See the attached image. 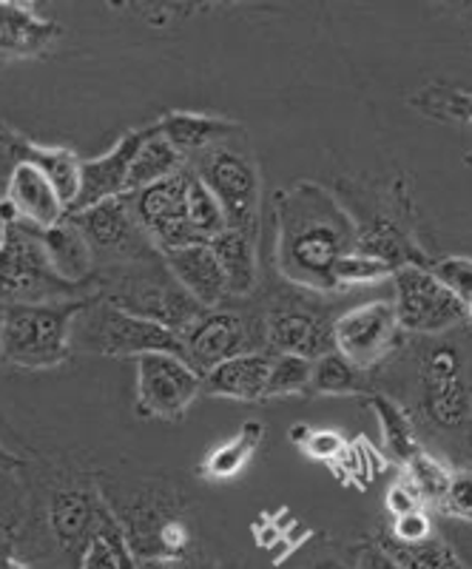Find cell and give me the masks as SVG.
Instances as JSON below:
<instances>
[{
	"label": "cell",
	"instance_id": "1",
	"mask_svg": "<svg viewBox=\"0 0 472 569\" xmlns=\"http://www.w3.org/2000/svg\"><path fill=\"white\" fill-rule=\"evenodd\" d=\"M277 271L293 288L342 293L339 259L356 251V220L330 188L302 180L273 197Z\"/></svg>",
	"mask_w": 472,
	"mask_h": 569
},
{
	"label": "cell",
	"instance_id": "2",
	"mask_svg": "<svg viewBox=\"0 0 472 569\" xmlns=\"http://www.w3.org/2000/svg\"><path fill=\"white\" fill-rule=\"evenodd\" d=\"M100 496L123 530L129 550L137 561L149 558H191L194 527L188 518L182 492L165 481H140V485H103Z\"/></svg>",
	"mask_w": 472,
	"mask_h": 569
},
{
	"label": "cell",
	"instance_id": "3",
	"mask_svg": "<svg viewBox=\"0 0 472 569\" xmlns=\"http://www.w3.org/2000/svg\"><path fill=\"white\" fill-rule=\"evenodd\" d=\"M413 416L415 427L433 436L464 439L472 436V368L461 345L441 339L424 342L413 362Z\"/></svg>",
	"mask_w": 472,
	"mask_h": 569
},
{
	"label": "cell",
	"instance_id": "4",
	"mask_svg": "<svg viewBox=\"0 0 472 569\" xmlns=\"http://www.w3.org/2000/svg\"><path fill=\"white\" fill-rule=\"evenodd\" d=\"M98 297L109 299L117 308H123L134 317L151 319L162 328L174 330L177 337H182L205 311L171 277V271L162 262V253L131 262V266L98 271Z\"/></svg>",
	"mask_w": 472,
	"mask_h": 569
},
{
	"label": "cell",
	"instance_id": "5",
	"mask_svg": "<svg viewBox=\"0 0 472 569\" xmlns=\"http://www.w3.org/2000/svg\"><path fill=\"white\" fill-rule=\"evenodd\" d=\"M373 206L362 208L356 220V251L388 262L393 271L401 268H433L435 259L424 251L415 233V208L410 186L399 177L384 186H370Z\"/></svg>",
	"mask_w": 472,
	"mask_h": 569
},
{
	"label": "cell",
	"instance_id": "6",
	"mask_svg": "<svg viewBox=\"0 0 472 569\" xmlns=\"http://www.w3.org/2000/svg\"><path fill=\"white\" fill-rule=\"evenodd\" d=\"M98 297V284H72L46 257L40 231L7 222L0 240V299L7 305H52Z\"/></svg>",
	"mask_w": 472,
	"mask_h": 569
},
{
	"label": "cell",
	"instance_id": "7",
	"mask_svg": "<svg viewBox=\"0 0 472 569\" xmlns=\"http://www.w3.org/2000/svg\"><path fill=\"white\" fill-rule=\"evenodd\" d=\"M72 350L114 356V359H129V356L140 359V356L149 353L182 356V339L174 330L162 328L151 319L134 317V313L117 308L109 299L94 297L86 302V308L74 319Z\"/></svg>",
	"mask_w": 472,
	"mask_h": 569
},
{
	"label": "cell",
	"instance_id": "8",
	"mask_svg": "<svg viewBox=\"0 0 472 569\" xmlns=\"http://www.w3.org/2000/svg\"><path fill=\"white\" fill-rule=\"evenodd\" d=\"M89 299L52 305H7L3 362L23 370L58 368L72 356V328Z\"/></svg>",
	"mask_w": 472,
	"mask_h": 569
},
{
	"label": "cell",
	"instance_id": "9",
	"mask_svg": "<svg viewBox=\"0 0 472 569\" xmlns=\"http://www.w3.org/2000/svg\"><path fill=\"white\" fill-rule=\"evenodd\" d=\"M237 140V137H233ZM233 140L220 142L185 162L220 202L231 231L259 240L262 222V177L253 154Z\"/></svg>",
	"mask_w": 472,
	"mask_h": 569
},
{
	"label": "cell",
	"instance_id": "10",
	"mask_svg": "<svg viewBox=\"0 0 472 569\" xmlns=\"http://www.w3.org/2000/svg\"><path fill=\"white\" fill-rule=\"evenodd\" d=\"M408 345L395 305L390 299L353 305L333 322V350L362 373L375 376Z\"/></svg>",
	"mask_w": 472,
	"mask_h": 569
},
{
	"label": "cell",
	"instance_id": "11",
	"mask_svg": "<svg viewBox=\"0 0 472 569\" xmlns=\"http://www.w3.org/2000/svg\"><path fill=\"white\" fill-rule=\"evenodd\" d=\"M333 313L319 299L277 297L262 311V342L271 356H302L319 359L333 350Z\"/></svg>",
	"mask_w": 472,
	"mask_h": 569
},
{
	"label": "cell",
	"instance_id": "12",
	"mask_svg": "<svg viewBox=\"0 0 472 569\" xmlns=\"http://www.w3.org/2000/svg\"><path fill=\"white\" fill-rule=\"evenodd\" d=\"M66 220L89 240L94 259H98V271L131 266V262L160 253L134 217L129 194L98 202V206L83 208V211H69Z\"/></svg>",
	"mask_w": 472,
	"mask_h": 569
},
{
	"label": "cell",
	"instance_id": "13",
	"mask_svg": "<svg viewBox=\"0 0 472 569\" xmlns=\"http://www.w3.org/2000/svg\"><path fill=\"white\" fill-rule=\"evenodd\" d=\"M395 313L404 333L439 337L466 322V305L446 291L430 268H401L393 273Z\"/></svg>",
	"mask_w": 472,
	"mask_h": 569
},
{
	"label": "cell",
	"instance_id": "14",
	"mask_svg": "<svg viewBox=\"0 0 472 569\" xmlns=\"http://www.w3.org/2000/svg\"><path fill=\"white\" fill-rule=\"evenodd\" d=\"M202 393V376L177 353L137 359V413L177 421Z\"/></svg>",
	"mask_w": 472,
	"mask_h": 569
},
{
	"label": "cell",
	"instance_id": "15",
	"mask_svg": "<svg viewBox=\"0 0 472 569\" xmlns=\"http://www.w3.org/2000/svg\"><path fill=\"white\" fill-rule=\"evenodd\" d=\"M185 191L188 166L180 174L169 177V180L154 182L143 191H131L129 194L134 217L140 220V226H143V231L149 233V240L154 242L160 253L191 246V242H202L194 228H191V220H188Z\"/></svg>",
	"mask_w": 472,
	"mask_h": 569
},
{
	"label": "cell",
	"instance_id": "16",
	"mask_svg": "<svg viewBox=\"0 0 472 569\" xmlns=\"http://www.w3.org/2000/svg\"><path fill=\"white\" fill-rule=\"evenodd\" d=\"M180 339L185 362L200 376H205L208 370H214L217 365L228 362L233 356L257 350L245 313L222 308V305L211 308V311H202V317Z\"/></svg>",
	"mask_w": 472,
	"mask_h": 569
},
{
	"label": "cell",
	"instance_id": "17",
	"mask_svg": "<svg viewBox=\"0 0 472 569\" xmlns=\"http://www.w3.org/2000/svg\"><path fill=\"white\" fill-rule=\"evenodd\" d=\"M106 505L100 496L98 485H60L58 490L49 492V505H46V525L52 532L54 543L63 556L78 558L83 556L86 543L94 536L103 516Z\"/></svg>",
	"mask_w": 472,
	"mask_h": 569
},
{
	"label": "cell",
	"instance_id": "18",
	"mask_svg": "<svg viewBox=\"0 0 472 569\" xmlns=\"http://www.w3.org/2000/svg\"><path fill=\"white\" fill-rule=\"evenodd\" d=\"M3 217L7 222H23L34 231H49L66 220L69 206L58 194V188L40 169L29 162H18L3 186Z\"/></svg>",
	"mask_w": 472,
	"mask_h": 569
},
{
	"label": "cell",
	"instance_id": "19",
	"mask_svg": "<svg viewBox=\"0 0 472 569\" xmlns=\"http://www.w3.org/2000/svg\"><path fill=\"white\" fill-rule=\"evenodd\" d=\"M145 134H149V126L125 131L106 154L83 160V169H80V194L69 211H83V208L98 206V202L123 197L129 191L131 162H134V154L140 149V142L145 140Z\"/></svg>",
	"mask_w": 472,
	"mask_h": 569
},
{
	"label": "cell",
	"instance_id": "20",
	"mask_svg": "<svg viewBox=\"0 0 472 569\" xmlns=\"http://www.w3.org/2000/svg\"><path fill=\"white\" fill-rule=\"evenodd\" d=\"M63 34L54 18H46L38 3L0 0V63L32 60L46 54Z\"/></svg>",
	"mask_w": 472,
	"mask_h": 569
},
{
	"label": "cell",
	"instance_id": "21",
	"mask_svg": "<svg viewBox=\"0 0 472 569\" xmlns=\"http://www.w3.org/2000/svg\"><path fill=\"white\" fill-rule=\"evenodd\" d=\"M162 262L171 271V277L182 284V291L194 299L200 308L211 311L220 308L228 299L225 273H222L217 253L211 242H191V246L174 248L162 253Z\"/></svg>",
	"mask_w": 472,
	"mask_h": 569
},
{
	"label": "cell",
	"instance_id": "22",
	"mask_svg": "<svg viewBox=\"0 0 472 569\" xmlns=\"http://www.w3.org/2000/svg\"><path fill=\"white\" fill-rule=\"evenodd\" d=\"M157 131L180 151L182 160L202 154V151L214 149L220 142L233 140L240 134L242 126L231 117L222 114H208V111H165L157 120Z\"/></svg>",
	"mask_w": 472,
	"mask_h": 569
},
{
	"label": "cell",
	"instance_id": "23",
	"mask_svg": "<svg viewBox=\"0 0 472 569\" xmlns=\"http://www.w3.org/2000/svg\"><path fill=\"white\" fill-rule=\"evenodd\" d=\"M271 362L273 356L265 350L233 356L202 376V393L233 401H262L268 390V376H271Z\"/></svg>",
	"mask_w": 472,
	"mask_h": 569
},
{
	"label": "cell",
	"instance_id": "24",
	"mask_svg": "<svg viewBox=\"0 0 472 569\" xmlns=\"http://www.w3.org/2000/svg\"><path fill=\"white\" fill-rule=\"evenodd\" d=\"M40 240L58 277L72 284H98V259L89 240L72 222L63 220L49 231H40Z\"/></svg>",
	"mask_w": 472,
	"mask_h": 569
},
{
	"label": "cell",
	"instance_id": "25",
	"mask_svg": "<svg viewBox=\"0 0 472 569\" xmlns=\"http://www.w3.org/2000/svg\"><path fill=\"white\" fill-rule=\"evenodd\" d=\"M257 242L240 231H222L211 248L217 253L222 273H225L228 297L248 299L259 291V262H257Z\"/></svg>",
	"mask_w": 472,
	"mask_h": 569
},
{
	"label": "cell",
	"instance_id": "26",
	"mask_svg": "<svg viewBox=\"0 0 472 569\" xmlns=\"http://www.w3.org/2000/svg\"><path fill=\"white\" fill-rule=\"evenodd\" d=\"M368 405L373 410V416L379 419V427H382V439L384 450H388L390 461H395L399 467L408 465L419 450H424V441L419 436V427H415L413 416L408 413L404 405L393 399V396L375 390V393L368 396Z\"/></svg>",
	"mask_w": 472,
	"mask_h": 569
},
{
	"label": "cell",
	"instance_id": "27",
	"mask_svg": "<svg viewBox=\"0 0 472 569\" xmlns=\"http://www.w3.org/2000/svg\"><path fill=\"white\" fill-rule=\"evenodd\" d=\"M262 441H265V425L257 419L245 421V425L240 427V433L231 436L228 441H222L220 447H214V450L202 459L200 476L208 481L237 479V476L251 465L253 456L259 453Z\"/></svg>",
	"mask_w": 472,
	"mask_h": 569
},
{
	"label": "cell",
	"instance_id": "28",
	"mask_svg": "<svg viewBox=\"0 0 472 569\" xmlns=\"http://www.w3.org/2000/svg\"><path fill=\"white\" fill-rule=\"evenodd\" d=\"M182 169H185V160L180 157V151L157 131L154 123H149V134L140 142L134 162H131L129 191H125V194H131V191H143V188L154 186V182L169 180V177L180 174Z\"/></svg>",
	"mask_w": 472,
	"mask_h": 569
},
{
	"label": "cell",
	"instance_id": "29",
	"mask_svg": "<svg viewBox=\"0 0 472 569\" xmlns=\"http://www.w3.org/2000/svg\"><path fill=\"white\" fill-rule=\"evenodd\" d=\"M370 538H373L401 569H455L461 563L459 552H455L453 543L441 536V530H435L433 536L424 538V541L419 543L395 541V538H390L388 530H375Z\"/></svg>",
	"mask_w": 472,
	"mask_h": 569
},
{
	"label": "cell",
	"instance_id": "30",
	"mask_svg": "<svg viewBox=\"0 0 472 569\" xmlns=\"http://www.w3.org/2000/svg\"><path fill=\"white\" fill-rule=\"evenodd\" d=\"M375 376L362 373L350 362H344L337 350L313 359L311 373V396H370L375 393Z\"/></svg>",
	"mask_w": 472,
	"mask_h": 569
},
{
	"label": "cell",
	"instance_id": "31",
	"mask_svg": "<svg viewBox=\"0 0 472 569\" xmlns=\"http://www.w3.org/2000/svg\"><path fill=\"white\" fill-rule=\"evenodd\" d=\"M410 109L439 123L472 126V91L446 83H428L408 98Z\"/></svg>",
	"mask_w": 472,
	"mask_h": 569
},
{
	"label": "cell",
	"instance_id": "32",
	"mask_svg": "<svg viewBox=\"0 0 472 569\" xmlns=\"http://www.w3.org/2000/svg\"><path fill=\"white\" fill-rule=\"evenodd\" d=\"M80 569H137L134 552L129 550L123 530H120V525L109 512V507L100 516L94 536L86 543L83 556H80Z\"/></svg>",
	"mask_w": 472,
	"mask_h": 569
},
{
	"label": "cell",
	"instance_id": "33",
	"mask_svg": "<svg viewBox=\"0 0 472 569\" xmlns=\"http://www.w3.org/2000/svg\"><path fill=\"white\" fill-rule=\"evenodd\" d=\"M401 470H404V479L415 487V492L421 496L424 507L439 510V505L446 496V487H450V479H453V470H450L439 456L430 453L428 447L419 450Z\"/></svg>",
	"mask_w": 472,
	"mask_h": 569
},
{
	"label": "cell",
	"instance_id": "34",
	"mask_svg": "<svg viewBox=\"0 0 472 569\" xmlns=\"http://www.w3.org/2000/svg\"><path fill=\"white\" fill-rule=\"evenodd\" d=\"M185 206H188V220H191V228L200 237L202 242L217 240L222 231H228L225 213H222L220 202L205 188V182L188 169V191H185Z\"/></svg>",
	"mask_w": 472,
	"mask_h": 569
},
{
	"label": "cell",
	"instance_id": "35",
	"mask_svg": "<svg viewBox=\"0 0 472 569\" xmlns=\"http://www.w3.org/2000/svg\"><path fill=\"white\" fill-rule=\"evenodd\" d=\"M311 373V359H302V356H273L265 399H285V396L308 393Z\"/></svg>",
	"mask_w": 472,
	"mask_h": 569
},
{
	"label": "cell",
	"instance_id": "36",
	"mask_svg": "<svg viewBox=\"0 0 472 569\" xmlns=\"http://www.w3.org/2000/svg\"><path fill=\"white\" fill-rule=\"evenodd\" d=\"M393 268L382 259H373L368 253H348V257L339 259L337 266V284L339 291H348V288H359V284H373V282H382V279L393 277Z\"/></svg>",
	"mask_w": 472,
	"mask_h": 569
},
{
	"label": "cell",
	"instance_id": "37",
	"mask_svg": "<svg viewBox=\"0 0 472 569\" xmlns=\"http://www.w3.org/2000/svg\"><path fill=\"white\" fill-rule=\"evenodd\" d=\"M430 271L453 297H459L464 305L472 302V257L450 253V257L435 259Z\"/></svg>",
	"mask_w": 472,
	"mask_h": 569
},
{
	"label": "cell",
	"instance_id": "38",
	"mask_svg": "<svg viewBox=\"0 0 472 569\" xmlns=\"http://www.w3.org/2000/svg\"><path fill=\"white\" fill-rule=\"evenodd\" d=\"M450 521H461V525H472V467H459L453 470V479L446 487L444 501L439 510Z\"/></svg>",
	"mask_w": 472,
	"mask_h": 569
},
{
	"label": "cell",
	"instance_id": "39",
	"mask_svg": "<svg viewBox=\"0 0 472 569\" xmlns=\"http://www.w3.org/2000/svg\"><path fill=\"white\" fill-rule=\"evenodd\" d=\"M214 7H197V3H134L125 7V12H134L149 23V27H174L182 20L194 18L197 12H208Z\"/></svg>",
	"mask_w": 472,
	"mask_h": 569
},
{
	"label": "cell",
	"instance_id": "40",
	"mask_svg": "<svg viewBox=\"0 0 472 569\" xmlns=\"http://www.w3.org/2000/svg\"><path fill=\"white\" fill-rule=\"evenodd\" d=\"M388 532L390 538H395V541L401 543H419L424 541V538L433 536L435 525L428 510H415V512H408V516L393 518V525L388 527Z\"/></svg>",
	"mask_w": 472,
	"mask_h": 569
},
{
	"label": "cell",
	"instance_id": "41",
	"mask_svg": "<svg viewBox=\"0 0 472 569\" xmlns=\"http://www.w3.org/2000/svg\"><path fill=\"white\" fill-rule=\"evenodd\" d=\"M344 447H348V441H344L337 430H311L308 439L302 441L304 453L319 461L339 459V456L344 453Z\"/></svg>",
	"mask_w": 472,
	"mask_h": 569
},
{
	"label": "cell",
	"instance_id": "42",
	"mask_svg": "<svg viewBox=\"0 0 472 569\" xmlns=\"http://www.w3.org/2000/svg\"><path fill=\"white\" fill-rule=\"evenodd\" d=\"M384 505H388V512L393 518L408 516V512H415V510H428V507H424V501H421L419 492H415V487L410 485L408 479H399L395 485H390Z\"/></svg>",
	"mask_w": 472,
	"mask_h": 569
},
{
	"label": "cell",
	"instance_id": "43",
	"mask_svg": "<svg viewBox=\"0 0 472 569\" xmlns=\"http://www.w3.org/2000/svg\"><path fill=\"white\" fill-rule=\"evenodd\" d=\"M353 561H356V569H401L399 563H395L393 558H390L388 552H384L382 547L373 541V538L356 543V550H353Z\"/></svg>",
	"mask_w": 472,
	"mask_h": 569
},
{
	"label": "cell",
	"instance_id": "44",
	"mask_svg": "<svg viewBox=\"0 0 472 569\" xmlns=\"http://www.w3.org/2000/svg\"><path fill=\"white\" fill-rule=\"evenodd\" d=\"M0 569H34L32 563H27L18 552H14L12 538L3 530H0Z\"/></svg>",
	"mask_w": 472,
	"mask_h": 569
},
{
	"label": "cell",
	"instance_id": "45",
	"mask_svg": "<svg viewBox=\"0 0 472 569\" xmlns=\"http://www.w3.org/2000/svg\"><path fill=\"white\" fill-rule=\"evenodd\" d=\"M304 569H356V561L353 558H344L339 552H324V556H317L313 561H308Z\"/></svg>",
	"mask_w": 472,
	"mask_h": 569
},
{
	"label": "cell",
	"instance_id": "46",
	"mask_svg": "<svg viewBox=\"0 0 472 569\" xmlns=\"http://www.w3.org/2000/svg\"><path fill=\"white\" fill-rule=\"evenodd\" d=\"M137 569H194L191 561L180 558H149V561H137Z\"/></svg>",
	"mask_w": 472,
	"mask_h": 569
},
{
	"label": "cell",
	"instance_id": "47",
	"mask_svg": "<svg viewBox=\"0 0 472 569\" xmlns=\"http://www.w3.org/2000/svg\"><path fill=\"white\" fill-rule=\"evenodd\" d=\"M20 467H27V461L20 459V456H14L12 450H9L7 445H3V441H0V472H14V470H20Z\"/></svg>",
	"mask_w": 472,
	"mask_h": 569
},
{
	"label": "cell",
	"instance_id": "48",
	"mask_svg": "<svg viewBox=\"0 0 472 569\" xmlns=\"http://www.w3.org/2000/svg\"><path fill=\"white\" fill-rule=\"evenodd\" d=\"M3 333H7V302L0 299V362H3Z\"/></svg>",
	"mask_w": 472,
	"mask_h": 569
},
{
	"label": "cell",
	"instance_id": "49",
	"mask_svg": "<svg viewBox=\"0 0 472 569\" xmlns=\"http://www.w3.org/2000/svg\"><path fill=\"white\" fill-rule=\"evenodd\" d=\"M308 433H311V427H308V425H293V430H291V439L297 441V445H302V441L308 439Z\"/></svg>",
	"mask_w": 472,
	"mask_h": 569
},
{
	"label": "cell",
	"instance_id": "50",
	"mask_svg": "<svg viewBox=\"0 0 472 569\" xmlns=\"http://www.w3.org/2000/svg\"><path fill=\"white\" fill-rule=\"evenodd\" d=\"M3 231H7V217H3V202H0V240H3Z\"/></svg>",
	"mask_w": 472,
	"mask_h": 569
},
{
	"label": "cell",
	"instance_id": "51",
	"mask_svg": "<svg viewBox=\"0 0 472 569\" xmlns=\"http://www.w3.org/2000/svg\"><path fill=\"white\" fill-rule=\"evenodd\" d=\"M466 322L472 325V302H466Z\"/></svg>",
	"mask_w": 472,
	"mask_h": 569
},
{
	"label": "cell",
	"instance_id": "52",
	"mask_svg": "<svg viewBox=\"0 0 472 569\" xmlns=\"http://www.w3.org/2000/svg\"><path fill=\"white\" fill-rule=\"evenodd\" d=\"M464 160H466V166H472V151H470V154L464 157Z\"/></svg>",
	"mask_w": 472,
	"mask_h": 569
},
{
	"label": "cell",
	"instance_id": "53",
	"mask_svg": "<svg viewBox=\"0 0 472 569\" xmlns=\"http://www.w3.org/2000/svg\"><path fill=\"white\" fill-rule=\"evenodd\" d=\"M466 14H470V29H472V7H470V9H466Z\"/></svg>",
	"mask_w": 472,
	"mask_h": 569
},
{
	"label": "cell",
	"instance_id": "54",
	"mask_svg": "<svg viewBox=\"0 0 472 569\" xmlns=\"http://www.w3.org/2000/svg\"><path fill=\"white\" fill-rule=\"evenodd\" d=\"M464 567H466V569H472V561H466V563H464Z\"/></svg>",
	"mask_w": 472,
	"mask_h": 569
},
{
	"label": "cell",
	"instance_id": "55",
	"mask_svg": "<svg viewBox=\"0 0 472 569\" xmlns=\"http://www.w3.org/2000/svg\"><path fill=\"white\" fill-rule=\"evenodd\" d=\"M455 569H466V567H464V563H459V567H455Z\"/></svg>",
	"mask_w": 472,
	"mask_h": 569
}]
</instances>
